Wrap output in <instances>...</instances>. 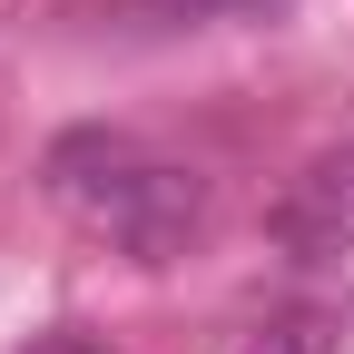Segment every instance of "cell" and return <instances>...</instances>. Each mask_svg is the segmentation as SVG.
<instances>
[{"label":"cell","mask_w":354,"mask_h":354,"mask_svg":"<svg viewBox=\"0 0 354 354\" xmlns=\"http://www.w3.org/2000/svg\"><path fill=\"white\" fill-rule=\"evenodd\" d=\"M99 227L138 266H167V256H187V236L207 227V177L197 167H167V158H138V177L99 207Z\"/></svg>","instance_id":"obj_1"},{"label":"cell","mask_w":354,"mask_h":354,"mask_svg":"<svg viewBox=\"0 0 354 354\" xmlns=\"http://www.w3.org/2000/svg\"><path fill=\"white\" fill-rule=\"evenodd\" d=\"M39 177H50L59 207H79L88 227H99V207L128 187V177H138V138H118V128H69V138H50Z\"/></svg>","instance_id":"obj_2"},{"label":"cell","mask_w":354,"mask_h":354,"mask_svg":"<svg viewBox=\"0 0 354 354\" xmlns=\"http://www.w3.org/2000/svg\"><path fill=\"white\" fill-rule=\"evenodd\" d=\"M276 236L295 246V256H344L354 246V158H325L305 187L276 207Z\"/></svg>","instance_id":"obj_3"},{"label":"cell","mask_w":354,"mask_h":354,"mask_svg":"<svg viewBox=\"0 0 354 354\" xmlns=\"http://www.w3.org/2000/svg\"><path fill=\"white\" fill-rule=\"evenodd\" d=\"M236 354H344V335H335V315H315V305H295V315H266Z\"/></svg>","instance_id":"obj_4"},{"label":"cell","mask_w":354,"mask_h":354,"mask_svg":"<svg viewBox=\"0 0 354 354\" xmlns=\"http://www.w3.org/2000/svg\"><path fill=\"white\" fill-rule=\"evenodd\" d=\"M10 354H109V344L79 335V325H50V335H30V344H10Z\"/></svg>","instance_id":"obj_5"},{"label":"cell","mask_w":354,"mask_h":354,"mask_svg":"<svg viewBox=\"0 0 354 354\" xmlns=\"http://www.w3.org/2000/svg\"><path fill=\"white\" fill-rule=\"evenodd\" d=\"M167 20H207V10H236V0H158Z\"/></svg>","instance_id":"obj_6"},{"label":"cell","mask_w":354,"mask_h":354,"mask_svg":"<svg viewBox=\"0 0 354 354\" xmlns=\"http://www.w3.org/2000/svg\"><path fill=\"white\" fill-rule=\"evenodd\" d=\"M344 158H354V148H344Z\"/></svg>","instance_id":"obj_7"}]
</instances>
